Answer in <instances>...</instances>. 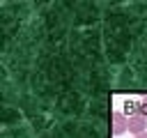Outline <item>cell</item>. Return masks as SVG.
Masks as SVG:
<instances>
[{"mask_svg": "<svg viewBox=\"0 0 147 138\" xmlns=\"http://www.w3.org/2000/svg\"><path fill=\"white\" fill-rule=\"evenodd\" d=\"M110 131L115 136H122L124 131H129V117H124L122 113H113L110 115Z\"/></svg>", "mask_w": 147, "mask_h": 138, "instance_id": "1", "label": "cell"}, {"mask_svg": "<svg viewBox=\"0 0 147 138\" xmlns=\"http://www.w3.org/2000/svg\"><path fill=\"white\" fill-rule=\"evenodd\" d=\"M145 129H147V117L145 115H140V113L129 115V131L131 133L140 136V133H145Z\"/></svg>", "mask_w": 147, "mask_h": 138, "instance_id": "2", "label": "cell"}, {"mask_svg": "<svg viewBox=\"0 0 147 138\" xmlns=\"http://www.w3.org/2000/svg\"><path fill=\"white\" fill-rule=\"evenodd\" d=\"M136 138H147V131H145V133H140V136H136Z\"/></svg>", "mask_w": 147, "mask_h": 138, "instance_id": "3", "label": "cell"}]
</instances>
